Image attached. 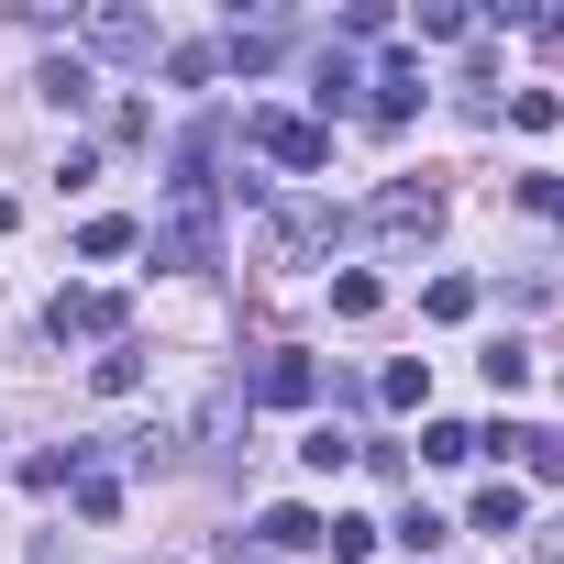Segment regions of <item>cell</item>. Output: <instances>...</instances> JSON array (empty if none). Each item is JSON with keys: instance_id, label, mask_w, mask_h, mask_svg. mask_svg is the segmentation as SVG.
Instances as JSON below:
<instances>
[{"instance_id": "obj_6", "label": "cell", "mask_w": 564, "mask_h": 564, "mask_svg": "<svg viewBox=\"0 0 564 564\" xmlns=\"http://www.w3.org/2000/svg\"><path fill=\"white\" fill-rule=\"evenodd\" d=\"M89 45L122 56V67H155V56H166V34H155L144 12H122V0H111V12H89Z\"/></svg>"}, {"instance_id": "obj_14", "label": "cell", "mask_w": 564, "mask_h": 564, "mask_svg": "<svg viewBox=\"0 0 564 564\" xmlns=\"http://www.w3.org/2000/svg\"><path fill=\"white\" fill-rule=\"evenodd\" d=\"M322 553H333V564H366V553H377V520H344V509H333V520H322Z\"/></svg>"}, {"instance_id": "obj_12", "label": "cell", "mask_w": 564, "mask_h": 564, "mask_svg": "<svg viewBox=\"0 0 564 564\" xmlns=\"http://www.w3.org/2000/svg\"><path fill=\"white\" fill-rule=\"evenodd\" d=\"M509 454H520L542 487H564V432H520V421H509Z\"/></svg>"}, {"instance_id": "obj_24", "label": "cell", "mask_w": 564, "mask_h": 564, "mask_svg": "<svg viewBox=\"0 0 564 564\" xmlns=\"http://www.w3.org/2000/svg\"><path fill=\"white\" fill-rule=\"evenodd\" d=\"M509 122H520V133H553V122H564V100H553V89H520V100H509Z\"/></svg>"}, {"instance_id": "obj_8", "label": "cell", "mask_w": 564, "mask_h": 564, "mask_svg": "<svg viewBox=\"0 0 564 564\" xmlns=\"http://www.w3.org/2000/svg\"><path fill=\"white\" fill-rule=\"evenodd\" d=\"M366 89H377V100H366V111H377V122H388V133H399V122H410V111H421V67H410V56H388V67H377V78H366Z\"/></svg>"}, {"instance_id": "obj_25", "label": "cell", "mask_w": 564, "mask_h": 564, "mask_svg": "<svg viewBox=\"0 0 564 564\" xmlns=\"http://www.w3.org/2000/svg\"><path fill=\"white\" fill-rule=\"evenodd\" d=\"M487 388H498V399H520V388H531V355H520V344H498V355H487Z\"/></svg>"}, {"instance_id": "obj_11", "label": "cell", "mask_w": 564, "mask_h": 564, "mask_svg": "<svg viewBox=\"0 0 564 564\" xmlns=\"http://www.w3.org/2000/svg\"><path fill=\"white\" fill-rule=\"evenodd\" d=\"M34 89H45L56 111H89V100H100V78H89L78 56H45V78H34Z\"/></svg>"}, {"instance_id": "obj_20", "label": "cell", "mask_w": 564, "mask_h": 564, "mask_svg": "<svg viewBox=\"0 0 564 564\" xmlns=\"http://www.w3.org/2000/svg\"><path fill=\"white\" fill-rule=\"evenodd\" d=\"M377 300H388V289H377V276H366V265H344V276H333V311H344V322H366Z\"/></svg>"}, {"instance_id": "obj_13", "label": "cell", "mask_w": 564, "mask_h": 564, "mask_svg": "<svg viewBox=\"0 0 564 564\" xmlns=\"http://www.w3.org/2000/svg\"><path fill=\"white\" fill-rule=\"evenodd\" d=\"M377 399H388V410H421V399H432V366H421V355H399V366L377 377Z\"/></svg>"}, {"instance_id": "obj_22", "label": "cell", "mask_w": 564, "mask_h": 564, "mask_svg": "<svg viewBox=\"0 0 564 564\" xmlns=\"http://www.w3.org/2000/svg\"><path fill=\"white\" fill-rule=\"evenodd\" d=\"M300 454H311V476H344V465H355V454H366V443H344V432H333V421H322V432H311V443H300Z\"/></svg>"}, {"instance_id": "obj_23", "label": "cell", "mask_w": 564, "mask_h": 564, "mask_svg": "<svg viewBox=\"0 0 564 564\" xmlns=\"http://www.w3.org/2000/svg\"><path fill=\"white\" fill-rule=\"evenodd\" d=\"M421 34L454 45V34H476V12H465V0H421Z\"/></svg>"}, {"instance_id": "obj_19", "label": "cell", "mask_w": 564, "mask_h": 564, "mask_svg": "<svg viewBox=\"0 0 564 564\" xmlns=\"http://www.w3.org/2000/svg\"><path fill=\"white\" fill-rule=\"evenodd\" d=\"M465 454H476L465 421H421V465H465Z\"/></svg>"}, {"instance_id": "obj_7", "label": "cell", "mask_w": 564, "mask_h": 564, "mask_svg": "<svg viewBox=\"0 0 564 564\" xmlns=\"http://www.w3.org/2000/svg\"><path fill=\"white\" fill-rule=\"evenodd\" d=\"M344 232V210H322V199H276V243H289V254H322Z\"/></svg>"}, {"instance_id": "obj_5", "label": "cell", "mask_w": 564, "mask_h": 564, "mask_svg": "<svg viewBox=\"0 0 564 564\" xmlns=\"http://www.w3.org/2000/svg\"><path fill=\"white\" fill-rule=\"evenodd\" d=\"M243 399H254V410H311V399H322V366H311V355H265Z\"/></svg>"}, {"instance_id": "obj_2", "label": "cell", "mask_w": 564, "mask_h": 564, "mask_svg": "<svg viewBox=\"0 0 564 564\" xmlns=\"http://www.w3.org/2000/svg\"><path fill=\"white\" fill-rule=\"evenodd\" d=\"M243 144H254L265 166H289V177L333 166V133H322V122H300V111H243Z\"/></svg>"}, {"instance_id": "obj_4", "label": "cell", "mask_w": 564, "mask_h": 564, "mask_svg": "<svg viewBox=\"0 0 564 564\" xmlns=\"http://www.w3.org/2000/svg\"><path fill=\"white\" fill-rule=\"evenodd\" d=\"M56 344H122V322H133V300L122 289H56Z\"/></svg>"}, {"instance_id": "obj_15", "label": "cell", "mask_w": 564, "mask_h": 564, "mask_svg": "<svg viewBox=\"0 0 564 564\" xmlns=\"http://www.w3.org/2000/svg\"><path fill=\"white\" fill-rule=\"evenodd\" d=\"M221 67H243V78H265V67H276V23H254V34H232V45H221Z\"/></svg>"}, {"instance_id": "obj_21", "label": "cell", "mask_w": 564, "mask_h": 564, "mask_svg": "<svg viewBox=\"0 0 564 564\" xmlns=\"http://www.w3.org/2000/svg\"><path fill=\"white\" fill-rule=\"evenodd\" d=\"M421 311H432V322H465V311H476V276H432Z\"/></svg>"}, {"instance_id": "obj_18", "label": "cell", "mask_w": 564, "mask_h": 564, "mask_svg": "<svg viewBox=\"0 0 564 564\" xmlns=\"http://www.w3.org/2000/svg\"><path fill=\"white\" fill-rule=\"evenodd\" d=\"M89 388H100V399H133V388H144V355H133V344H122V355H100V366H89Z\"/></svg>"}, {"instance_id": "obj_1", "label": "cell", "mask_w": 564, "mask_h": 564, "mask_svg": "<svg viewBox=\"0 0 564 564\" xmlns=\"http://www.w3.org/2000/svg\"><path fill=\"white\" fill-rule=\"evenodd\" d=\"M144 243H155V265H177V276H210V265H221V188L177 177V188H166V221H155Z\"/></svg>"}, {"instance_id": "obj_17", "label": "cell", "mask_w": 564, "mask_h": 564, "mask_svg": "<svg viewBox=\"0 0 564 564\" xmlns=\"http://www.w3.org/2000/svg\"><path fill=\"white\" fill-rule=\"evenodd\" d=\"M133 243H144V221H122V210H100V221L78 232V254H133Z\"/></svg>"}, {"instance_id": "obj_9", "label": "cell", "mask_w": 564, "mask_h": 564, "mask_svg": "<svg viewBox=\"0 0 564 564\" xmlns=\"http://www.w3.org/2000/svg\"><path fill=\"white\" fill-rule=\"evenodd\" d=\"M254 542H265V553H322V509H265Z\"/></svg>"}, {"instance_id": "obj_10", "label": "cell", "mask_w": 564, "mask_h": 564, "mask_svg": "<svg viewBox=\"0 0 564 564\" xmlns=\"http://www.w3.org/2000/svg\"><path fill=\"white\" fill-rule=\"evenodd\" d=\"M465 531H498V542H509V531H531V498H520V487H476Z\"/></svg>"}, {"instance_id": "obj_16", "label": "cell", "mask_w": 564, "mask_h": 564, "mask_svg": "<svg viewBox=\"0 0 564 564\" xmlns=\"http://www.w3.org/2000/svg\"><path fill=\"white\" fill-rule=\"evenodd\" d=\"M166 78H177V89H210V78H221V45H166Z\"/></svg>"}, {"instance_id": "obj_26", "label": "cell", "mask_w": 564, "mask_h": 564, "mask_svg": "<svg viewBox=\"0 0 564 564\" xmlns=\"http://www.w3.org/2000/svg\"><path fill=\"white\" fill-rule=\"evenodd\" d=\"M78 509H89V520H111V509H122V487H111L100 465H78Z\"/></svg>"}, {"instance_id": "obj_3", "label": "cell", "mask_w": 564, "mask_h": 564, "mask_svg": "<svg viewBox=\"0 0 564 564\" xmlns=\"http://www.w3.org/2000/svg\"><path fill=\"white\" fill-rule=\"evenodd\" d=\"M366 232H377V243H432V232H443V188H410V177L377 188V199H366Z\"/></svg>"}, {"instance_id": "obj_27", "label": "cell", "mask_w": 564, "mask_h": 564, "mask_svg": "<svg viewBox=\"0 0 564 564\" xmlns=\"http://www.w3.org/2000/svg\"><path fill=\"white\" fill-rule=\"evenodd\" d=\"M542 564H564V520H553V531H542Z\"/></svg>"}]
</instances>
